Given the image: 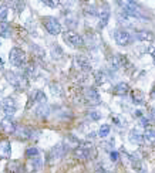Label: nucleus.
Listing matches in <instances>:
<instances>
[{"label":"nucleus","mask_w":155,"mask_h":173,"mask_svg":"<svg viewBox=\"0 0 155 173\" xmlns=\"http://www.w3.org/2000/svg\"><path fill=\"white\" fill-rule=\"evenodd\" d=\"M4 78L11 87H14L19 91H24L29 88V78L23 73H16V71H6Z\"/></svg>","instance_id":"nucleus-1"},{"label":"nucleus","mask_w":155,"mask_h":173,"mask_svg":"<svg viewBox=\"0 0 155 173\" xmlns=\"http://www.w3.org/2000/svg\"><path fill=\"white\" fill-rule=\"evenodd\" d=\"M113 37H114V41L118 46H121V47L131 46L134 43V40H135L134 34L131 33L130 30H127V28H117V30H114Z\"/></svg>","instance_id":"nucleus-2"},{"label":"nucleus","mask_w":155,"mask_h":173,"mask_svg":"<svg viewBox=\"0 0 155 173\" xmlns=\"http://www.w3.org/2000/svg\"><path fill=\"white\" fill-rule=\"evenodd\" d=\"M73 156L77 160H88V159H91L94 156V146H93V143L85 142V143H81L80 146L74 148Z\"/></svg>","instance_id":"nucleus-3"},{"label":"nucleus","mask_w":155,"mask_h":173,"mask_svg":"<svg viewBox=\"0 0 155 173\" xmlns=\"http://www.w3.org/2000/svg\"><path fill=\"white\" fill-rule=\"evenodd\" d=\"M9 61L13 67H17V68H23L26 65V53L22 48L19 47H14V48L10 50L9 53Z\"/></svg>","instance_id":"nucleus-4"},{"label":"nucleus","mask_w":155,"mask_h":173,"mask_svg":"<svg viewBox=\"0 0 155 173\" xmlns=\"http://www.w3.org/2000/svg\"><path fill=\"white\" fill-rule=\"evenodd\" d=\"M67 150H68V148L64 146V143H58L56 146H53V148L49 150V153H47V163H49V165L57 163L58 160L67 153Z\"/></svg>","instance_id":"nucleus-5"},{"label":"nucleus","mask_w":155,"mask_h":173,"mask_svg":"<svg viewBox=\"0 0 155 173\" xmlns=\"http://www.w3.org/2000/svg\"><path fill=\"white\" fill-rule=\"evenodd\" d=\"M63 38H64V41L67 43V44H70L74 48H81V47H84V44H85L84 38H83L78 33L73 31V30L64 31V33H63Z\"/></svg>","instance_id":"nucleus-6"},{"label":"nucleus","mask_w":155,"mask_h":173,"mask_svg":"<svg viewBox=\"0 0 155 173\" xmlns=\"http://www.w3.org/2000/svg\"><path fill=\"white\" fill-rule=\"evenodd\" d=\"M41 23H43V26L46 27V30L51 36H57V34L61 33V24H60V21H58L56 17H51V16L43 17L41 19Z\"/></svg>","instance_id":"nucleus-7"},{"label":"nucleus","mask_w":155,"mask_h":173,"mask_svg":"<svg viewBox=\"0 0 155 173\" xmlns=\"http://www.w3.org/2000/svg\"><path fill=\"white\" fill-rule=\"evenodd\" d=\"M1 109H3L4 115L7 116V118H11L17 111V101L13 98V97L4 98L1 101Z\"/></svg>","instance_id":"nucleus-8"},{"label":"nucleus","mask_w":155,"mask_h":173,"mask_svg":"<svg viewBox=\"0 0 155 173\" xmlns=\"http://www.w3.org/2000/svg\"><path fill=\"white\" fill-rule=\"evenodd\" d=\"M110 16H111V10L108 7L107 3H103L101 9H98V30L104 28L108 21H110Z\"/></svg>","instance_id":"nucleus-9"},{"label":"nucleus","mask_w":155,"mask_h":173,"mask_svg":"<svg viewBox=\"0 0 155 173\" xmlns=\"http://www.w3.org/2000/svg\"><path fill=\"white\" fill-rule=\"evenodd\" d=\"M74 67L80 71V73H90L93 70L91 63L85 56H74Z\"/></svg>","instance_id":"nucleus-10"},{"label":"nucleus","mask_w":155,"mask_h":173,"mask_svg":"<svg viewBox=\"0 0 155 173\" xmlns=\"http://www.w3.org/2000/svg\"><path fill=\"white\" fill-rule=\"evenodd\" d=\"M84 98L90 105H100L101 104V97L98 94V91L94 87H88L84 91Z\"/></svg>","instance_id":"nucleus-11"},{"label":"nucleus","mask_w":155,"mask_h":173,"mask_svg":"<svg viewBox=\"0 0 155 173\" xmlns=\"http://www.w3.org/2000/svg\"><path fill=\"white\" fill-rule=\"evenodd\" d=\"M33 102H36V104H39V105L47 104V97H46V94L41 90H36L34 92H32V95L29 97V105H27V108L32 107Z\"/></svg>","instance_id":"nucleus-12"},{"label":"nucleus","mask_w":155,"mask_h":173,"mask_svg":"<svg viewBox=\"0 0 155 173\" xmlns=\"http://www.w3.org/2000/svg\"><path fill=\"white\" fill-rule=\"evenodd\" d=\"M0 126H1V129L6 132V133H16L17 128H19V125L11 119V118H7V116H4L1 121H0Z\"/></svg>","instance_id":"nucleus-13"},{"label":"nucleus","mask_w":155,"mask_h":173,"mask_svg":"<svg viewBox=\"0 0 155 173\" xmlns=\"http://www.w3.org/2000/svg\"><path fill=\"white\" fill-rule=\"evenodd\" d=\"M127 156H128V160H130L131 166H132V169L135 170L137 173H145V167L142 165V162H141V159L137 153H127Z\"/></svg>","instance_id":"nucleus-14"},{"label":"nucleus","mask_w":155,"mask_h":173,"mask_svg":"<svg viewBox=\"0 0 155 173\" xmlns=\"http://www.w3.org/2000/svg\"><path fill=\"white\" fill-rule=\"evenodd\" d=\"M134 37L137 41H142V43H151L154 40V33L151 30H137L134 33Z\"/></svg>","instance_id":"nucleus-15"},{"label":"nucleus","mask_w":155,"mask_h":173,"mask_svg":"<svg viewBox=\"0 0 155 173\" xmlns=\"http://www.w3.org/2000/svg\"><path fill=\"white\" fill-rule=\"evenodd\" d=\"M16 138L20 140H27V139H33V135H34V132L32 129H29V128H26V126H19L16 131Z\"/></svg>","instance_id":"nucleus-16"},{"label":"nucleus","mask_w":155,"mask_h":173,"mask_svg":"<svg viewBox=\"0 0 155 173\" xmlns=\"http://www.w3.org/2000/svg\"><path fill=\"white\" fill-rule=\"evenodd\" d=\"M26 167H27L29 172H39L41 167H43V159H41L40 156L29 159V162H27Z\"/></svg>","instance_id":"nucleus-17"},{"label":"nucleus","mask_w":155,"mask_h":173,"mask_svg":"<svg viewBox=\"0 0 155 173\" xmlns=\"http://www.w3.org/2000/svg\"><path fill=\"white\" fill-rule=\"evenodd\" d=\"M128 139H130V142L131 143H134V145H139V143H142V142L145 140L144 139V133H141L137 128H134V129H131L130 131Z\"/></svg>","instance_id":"nucleus-18"},{"label":"nucleus","mask_w":155,"mask_h":173,"mask_svg":"<svg viewBox=\"0 0 155 173\" xmlns=\"http://www.w3.org/2000/svg\"><path fill=\"white\" fill-rule=\"evenodd\" d=\"M23 74L27 77V78H33L37 75V65L34 61H29L26 63V65L23 67Z\"/></svg>","instance_id":"nucleus-19"},{"label":"nucleus","mask_w":155,"mask_h":173,"mask_svg":"<svg viewBox=\"0 0 155 173\" xmlns=\"http://www.w3.org/2000/svg\"><path fill=\"white\" fill-rule=\"evenodd\" d=\"M23 169H24V166L19 160H10L6 166V172L7 173H23Z\"/></svg>","instance_id":"nucleus-20"},{"label":"nucleus","mask_w":155,"mask_h":173,"mask_svg":"<svg viewBox=\"0 0 155 173\" xmlns=\"http://www.w3.org/2000/svg\"><path fill=\"white\" fill-rule=\"evenodd\" d=\"M11 155V146H10V142L7 139L0 140V157H4L7 159Z\"/></svg>","instance_id":"nucleus-21"},{"label":"nucleus","mask_w":155,"mask_h":173,"mask_svg":"<svg viewBox=\"0 0 155 173\" xmlns=\"http://www.w3.org/2000/svg\"><path fill=\"white\" fill-rule=\"evenodd\" d=\"M131 101H132V104H135V105H144V104H145L144 92L139 90H134L131 92Z\"/></svg>","instance_id":"nucleus-22"},{"label":"nucleus","mask_w":155,"mask_h":173,"mask_svg":"<svg viewBox=\"0 0 155 173\" xmlns=\"http://www.w3.org/2000/svg\"><path fill=\"white\" fill-rule=\"evenodd\" d=\"M113 92H114V95H118V97H125L130 92V85L127 83L117 84L114 87V90H113Z\"/></svg>","instance_id":"nucleus-23"},{"label":"nucleus","mask_w":155,"mask_h":173,"mask_svg":"<svg viewBox=\"0 0 155 173\" xmlns=\"http://www.w3.org/2000/svg\"><path fill=\"white\" fill-rule=\"evenodd\" d=\"M83 13L87 17H95L98 16V9L91 3H84L83 4Z\"/></svg>","instance_id":"nucleus-24"},{"label":"nucleus","mask_w":155,"mask_h":173,"mask_svg":"<svg viewBox=\"0 0 155 173\" xmlns=\"http://www.w3.org/2000/svg\"><path fill=\"white\" fill-rule=\"evenodd\" d=\"M0 37H3V38H10L11 37V27L7 21L0 23Z\"/></svg>","instance_id":"nucleus-25"},{"label":"nucleus","mask_w":155,"mask_h":173,"mask_svg":"<svg viewBox=\"0 0 155 173\" xmlns=\"http://www.w3.org/2000/svg\"><path fill=\"white\" fill-rule=\"evenodd\" d=\"M49 114H50V107L47 104L39 105L36 108V116H39V118H47Z\"/></svg>","instance_id":"nucleus-26"},{"label":"nucleus","mask_w":155,"mask_h":173,"mask_svg":"<svg viewBox=\"0 0 155 173\" xmlns=\"http://www.w3.org/2000/svg\"><path fill=\"white\" fill-rule=\"evenodd\" d=\"M144 139L148 143H155V128L154 126H148L144 132Z\"/></svg>","instance_id":"nucleus-27"},{"label":"nucleus","mask_w":155,"mask_h":173,"mask_svg":"<svg viewBox=\"0 0 155 173\" xmlns=\"http://www.w3.org/2000/svg\"><path fill=\"white\" fill-rule=\"evenodd\" d=\"M7 13H9L7 3L0 1V23H1V21H6V19H7Z\"/></svg>","instance_id":"nucleus-28"},{"label":"nucleus","mask_w":155,"mask_h":173,"mask_svg":"<svg viewBox=\"0 0 155 173\" xmlns=\"http://www.w3.org/2000/svg\"><path fill=\"white\" fill-rule=\"evenodd\" d=\"M32 51H33V58L37 60V61H44V51L39 47H32Z\"/></svg>","instance_id":"nucleus-29"},{"label":"nucleus","mask_w":155,"mask_h":173,"mask_svg":"<svg viewBox=\"0 0 155 173\" xmlns=\"http://www.w3.org/2000/svg\"><path fill=\"white\" fill-rule=\"evenodd\" d=\"M94 78H95V85H103L107 81V75L104 71H97L95 75H94Z\"/></svg>","instance_id":"nucleus-30"},{"label":"nucleus","mask_w":155,"mask_h":173,"mask_svg":"<svg viewBox=\"0 0 155 173\" xmlns=\"http://www.w3.org/2000/svg\"><path fill=\"white\" fill-rule=\"evenodd\" d=\"M50 90L53 92V95L56 97H61L63 95V90H61V85L58 83H51L50 84Z\"/></svg>","instance_id":"nucleus-31"},{"label":"nucleus","mask_w":155,"mask_h":173,"mask_svg":"<svg viewBox=\"0 0 155 173\" xmlns=\"http://www.w3.org/2000/svg\"><path fill=\"white\" fill-rule=\"evenodd\" d=\"M110 131H111V126L110 125H101V128H100V131H98V136L100 138H107L108 135H110Z\"/></svg>","instance_id":"nucleus-32"},{"label":"nucleus","mask_w":155,"mask_h":173,"mask_svg":"<svg viewBox=\"0 0 155 173\" xmlns=\"http://www.w3.org/2000/svg\"><path fill=\"white\" fill-rule=\"evenodd\" d=\"M39 156V149L32 146V148H29L26 150V157L27 159H33V157H37Z\"/></svg>","instance_id":"nucleus-33"},{"label":"nucleus","mask_w":155,"mask_h":173,"mask_svg":"<svg viewBox=\"0 0 155 173\" xmlns=\"http://www.w3.org/2000/svg\"><path fill=\"white\" fill-rule=\"evenodd\" d=\"M88 119H91V121H100L101 119V112H98V111H95V109H91V111H88Z\"/></svg>","instance_id":"nucleus-34"},{"label":"nucleus","mask_w":155,"mask_h":173,"mask_svg":"<svg viewBox=\"0 0 155 173\" xmlns=\"http://www.w3.org/2000/svg\"><path fill=\"white\" fill-rule=\"evenodd\" d=\"M11 6L14 7V10H16L17 13H20V11L24 9L26 3H24V1H13V3H11Z\"/></svg>","instance_id":"nucleus-35"},{"label":"nucleus","mask_w":155,"mask_h":173,"mask_svg":"<svg viewBox=\"0 0 155 173\" xmlns=\"http://www.w3.org/2000/svg\"><path fill=\"white\" fill-rule=\"evenodd\" d=\"M44 6H49V7H58V6H61V4H64V3H61V1H50V0H44V1H41Z\"/></svg>","instance_id":"nucleus-36"},{"label":"nucleus","mask_w":155,"mask_h":173,"mask_svg":"<svg viewBox=\"0 0 155 173\" xmlns=\"http://www.w3.org/2000/svg\"><path fill=\"white\" fill-rule=\"evenodd\" d=\"M139 125H141V126H144V128L147 129L148 126H149V119H148V118H145V116H142V118L139 119Z\"/></svg>","instance_id":"nucleus-37"},{"label":"nucleus","mask_w":155,"mask_h":173,"mask_svg":"<svg viewBox=\"0 0 155 173\" xmlns=\"http://www.w3.org/2000/svg\"><path fill=\"white\" fill-rule=\"evenodd\" d=\"M110 157H111V160H113V162H118V159H120V155H118V152L113 150V152L110 153Z\"/></svg>","instance_id":"nucleus-38"},{"label":"nucleus","mask_w":155,"mask_h":173,"mask_svg":"<svg viewBox=\"0 0 155 173\" xmlns=\"http://www.w3.org/2000/svg\"><path fill=\"white\" fill-rule=\"evenodd\" d=\"M113 122H114L115 125H118V126H123V122H121V119L118 118V116H113Z\"/></svg>","instance_id":"nucleus-39"},{"label":"nucleus","mask_w":155,"mask_h":173,"mask_svg":"<svg viewBox=\"0 0 155 173\" xmlns=\"http://www.w3.org/2000/svg\"><path fill=\"white\" fill-rule=\"evenodd\" d=\"M134 116H135V118H138V119H141V118H142V111H139V109H137V111H135V112H134Z\"/></svg>","instance_id":"nucleus-40"},{"label":"nucleus","mask_w":155,"mask_h":173,"mask_svg":"<svg viewBox=\"0 0 155 173\" xmlns=\"http://www.w3.org/2000/svg\"><path fill=\"white\" fill-rule=\"evenodd\" d=\"M149 97L152 99H155V84L152 85V90H151V94H149Z\"/></svg>","instance_id":"nucleus-41"},{"label":"nucleus","mask_w":155,"mask_h":173,"mask_svg":"<svg viewBox=\"0 0 155 173\" xmlns=\"http://www.w3.org/2000/svg\"><path fill=\"white\" fill-rule=\"evenodd\" d=\"M149 115H151V119H152V121H155V108H152V109H151V114H149Z\"/></svg>","instance_id":"nucleus-42"},{"label":"nucleus","mask_w":155,"mask_h":173,"mask_svg":"<svg viewBox=\"0 0 155 173\" xmlns=\"http://www.w3.org/2000/svg\"><path fill=\"white\" fill-rule=\"evenodd\" d=\"M1 68H3V60L0 58V70H1Z\"/></svg>","instance_id":"nucleus-43"},{"label":"nucleus","mask_w":155,"mask_h":173,"mask_svg":"<svg viewBox=\"0 0 155 173\" xmlns=\"http://www.w3.org/2000/svg\"><path fill=\"white\" fill-rule=\"evenodd\" d=\"M152 60H154V64H155V51L152 53Z\"/></svg>","instance_id":"nucleus-44"},{"label":"nucleus","mask_w":155,"mask_h":173,"mask_svg":"<svg viewBox=\"0 0 155 173\" xmlns=\"http://www.w3.org/2000/svg\"><path fill=\"white\" fill-rule=\"evenodd\" d=\"M0 108H1V104H0Z\"/></svg>","instance_id":"nucleus-45"}]
</instances>
